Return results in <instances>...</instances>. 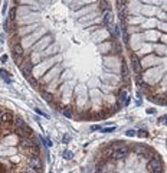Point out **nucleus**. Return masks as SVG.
<instances>
[{
  "instance_id": "nucleus-1",
  "label": "nucleus",
  "mask_w": 167,
  "mask_h": 173,
  "mask_svg": "<svg viewBox=\"0 0 167 173\" xmlns=\"http://www.w3.org/2000/svg\"><path fill=\"white\" fill-rule=\"evenodd\" d=\"M147 169H149L150 173H163V164H161V162L157 157H154V159H151L149 162Z\"/></svg>"
},
{
  "instance_id": "nucleus-2",
  "label": "nucleus",
  "mask_w": 167,
  "mask_h": 173,
  "mask_svg": "<svg viewBox=\"0 0 167 173\" xmlns=\"http://www.w3.org/2000/svg\"><path fill=\"white\" fill-rule=\"evenodd\" d=\"M128 155V147L127 146H118L114 151H112V157L114 159H123Z\"/></svg>"
},
{
  "instance_id": "nucleus-3",
  "label": "nucleus",
  "mask_w": 167,
  "mask_h": 173,
  "mask_svg": "<svg viewBox=\"0 0 167 173\" xmlns=\"http://www.w3.org/2000/svg\"><path fill=\"white\" fill-rule=\"evenodd\" d=\"M131 67H133L134 72H137V74L141 72V62H140V58L137 56V53H131Z\"/></svg>"
},
{
  "instance_id": "nucleus-4",
  "label": "nucleus",
  "mask_w": 167,
  "mask_h": 173,
  "mask_svg": "<svg viewBox=\"0 0 167 173\" xmlns=\"http://www.w3.org/2000/svg\"><path fill=\"white\" fill-rule=\"evenodd\" d=\"M16 134H19L20 137H23V139H28V137H30L32 136V130L25 124L23 127H19V128H16Z\"/></svg>"
},
{
  "instance_id": "nucleus-5",
  "label": "nucleus",
  "mask_w": 167,
  "mask_h": 173,
  "mask_svg": "<svg viewBox=\"0 0 167 173\" xmlns=\"http://www.w3.org/2000/svg\"><path fill=\"white\" fill-rule=\"evenodd\" d=\"M29 167L35 169V170H39L42 167V162L39 157H29Z\"/></svg>"
},
{
  "instance_id": "nucleus-6",
  "label": "nucleus",
  "mask_w": 167,
  "mask_h": 173,
  "mask_svg": "<svg viewBox=\"0 0 167 173\" xmlns=\"http://www.w3.org/2000/svg\"><path fill=\"white\" fill-rule=\"evenodd\" d=\"M112 20H114V15H112V12H111V10L104 12V23H105L107 26H112V25H114V23H112Z\"/></svg>"
},
{
  "instance_id": "nucleus-7",
  "label": "nucleus",
  "mask_w": 167,
  "mask_h": 173,
  "mask_svg": "<svg viewBox=\"0 0 167 173\" xmlns=\"http://www.w3.org/2000/svg\"><path fill=\"white\" fill-rule=\"evenodd\" d=\"M32 67H33V65L30 63V62H25V65H22V72L23 74H25V77H30V74H32Z\"/></svg>"
},
{
  "instance_id": "nucleus-8",
  "label": "nucleus",
  "mask_w": 167,
  "mask_h": 173,
  "mask_svg": "<svg viewBox=\"0 0 167 173\" xmlns=\"http://www.w3.org/2000/svg\"><path fill=\"white\" fill-rule=\"evenodd\" d=\"M0 121L3 124H7V123H12L13 121V114L12 113H3L0 116Z\"/></svg>"
},
{
  "instance_id": "nucleus-9",
  "label": "nucleus",
  "mask_w": 167,
  "mask_h": 173,
  "mask_svg": "<svg viewBox=\"0 0 167 173\" xmlns=\"http://www.w3.org/2000/svg\"><path fill=\"white\" fill-rule=\"evenodd\" d=\"M26 151H28V155H29L30 157H39V147H38V146L28 147Z\"/></svg>"
},
{
  "instance_id": "nucleus-10",
  "label": "nucleus",
  "mask_w": 167,
  "mask_h": 173,
  "mask_svg": "<svg viewBox=\"0 0 167 173\" xmlns=\"http://www.w3.org/2000/svg\"><path fill=\"white\" fill-rule=\"evenodd\" d=\"M22 55H23V46L20 43L13 45V56H22Z\"/></svg>"
},
{
  "instance_id": "nucleus-11",
  "label": "nucleus",
  "mask_w": 167,
  "mask_h": 173,
  "mask_svg": "<svg viewBox=\"0 0 167 173\" xmlns=\"http://www.w3.org/2000/svg\"><path fill=\"white\" fill-rule=\"evenodd\" d=\"M153 102H156V104H160V105H164L166 104V97L164 95H154V97H151L150 98Z\"/></svg>"
},
{
  "instance_id": "nucleus-12",
  "label": "nucleus",
  "mask_w": 167,
  "mask_h": 173,
  "mask_svg": "<svg viewBox=\"0 0 167 173\" xmlns=\"http://www.w3.org/2000/svg\"><path fill=\"white\" fill-rule=\"evenodd\" d=\"M20 144H22L23 147H26V149H28V147H32V146H38V144H36V143H35L30 137H29V139H23Z\"/></svg>"
},
{
  "instance_id": "nucleus-13",
  "label": "nucleus",
  "mask_w": 167,
  "mask_h": 173,
  "mask_svg": "<svg viewBox=\"0 0 167 173\" xmlns=\"http://www.w3.org/2000/svg\"><path fill=\"white\" fill-rule=\"evenodd\" d=\"M125 5H127V2H123V0H118L117 2V7H118V12H124L125 10Z\"/></svg>"
},
{
  "instance_id": "nucleus-14",
  "label": "nucleus",
  "mask_w": 167,
  "mask_h": 173,
  "mask_svg": "<svg viewBox=\"0 0 167 173\" xmlns=\"http://www.w3.org/2000/svg\"><path fill=\"white\" fill-rule=\"evenodd\" d=\"M127 98H128V95H127L125 90H121V91H120V102H121V104H125Z\"/></svg>"
},
{
  "instance_id": "nucleus-15",
  "label": "nucleus",
  "mask_w": 167,
  "mask_h": 173,
  "mask_svg": "<svg viewBox=\"0 0 167 173\" xmlns=\"http://www.w3.org/2000/svg\"><path fill=\"white\" fill-rule=\"evenodd\" d=\"M62 114H63L66 118H71V117H72V111H71V108H69V107L63 108V110H62Z\"/></svg>"
},
{
  "instance_id": "nucleus-16",
  "label": "nucleus",
  "mask_w": 167,
  "mask_h": 173,
  "mask_svg": "<svg viewBox=\"0 0 167 173\" xmlns=\"http://www.w3.org/2000/svg\"><path fill=\"white\" fill-rule=\"evenodd\" d=\"M135 151H137L138 155H143V153H146V151H147V147L146 146H137L135 147Z\"/></svg>"
},
{
  "instance_id": "nucleus-17",
  "label": "nucleus",
  "mask_w": 167,
  "mask_h": 173,
  "mask_svg": "<svg viewBox=\"0 0 167 173\" xmlns=\"http://www.w3.org/2000/svg\"><path fill=\"white\" fill-rule=\"evenodd\" d=\"M13 123H15L16 128H19V127H23V125H25V121H23L22 118H16V121H13Z\"/></svg>"
},
{
  "instance_id": "nucleus-18",
  "label": "nucleus",
  "mask_w": 167,
  "mask_h": 173,
  "mask_svg": "<svg viewBox=\"0 0 167 173\" xmlns=\"http://www.w3.org/2000/svg\"><path fill=\"white\" fill-rule=\"evenodd\" d=\"M63 159H66V160H69V159H72V151H69V150L63 151Z\"/></svg>"
},
{
  "instance_id": "nucleus-19",
  "label": "nucleus",
  "mask_w": 167,
  "mask_h": 173,
  "mask_svg": "<svg viewBox=\"0 0 167 173\" xmlns=\"http://www.w3.org/2000/svg\"><path fill=\"white\" fill-rule=\"evenodd\" d=\"M15 62H16V65H19V67H22V62H23L22 56H15Z\"/></svg>"
},
{
  "instance_id": "nucleus-20",
  "label": "nucleus",
  "mask_w": 167,
  "mask_h": 173,
  "mask_svg": "<svg viewBox=\"0 0 167 173\" xmlns=\"http://www.w3.org/2000/svg\"><path fill=\"white\" fill-rule=\"evenodd\" d=\"M128 77V71H127V67L123 65V78H127Z\"/></svg>"
},
{
  "instance_id": "nucleus-21",
  "label": "nucleus",
  "mask_w": 167,
  "mask_h": 173,
  "mask_svg": "<svg viewBox=\"0 0 167 173\" xmlns=\"http://www.w3.org/2000/svg\"><path fill=\"white\" fill-rule=\"evenodd\" d=\"M100 5H101V9H102L104 12H107V9H108V6H107V5H108V3H107V2H101ZM108 10H110V9H108Z\"/></svg>"
},
{
  "instance_id": "nucleus-22",
  "label": "nucleus",
  "mask_w": 167,
  "mask_h": 173,
  "mask_svg": "<svg viewBox=\"0 0 167 173\" xmlns=\"http://www.w3.org/2000/svg\"><path fill=\"white\" fill-rule=\"evenodd\" d=\"M15 15H16V9H12L10 10V15H9V20H13L15 19Z\"/></svg>"
},
{
  "instance_id": "nucleus-23",
  "label": "nucleus",
  "mask_w": 167,
  "mask_h": 173,
  "mask_svg": "<svg viewBox=\"0 0 167 173\" xmlns=\"http://www.w3.org/2000/svg\"><path fill=\"white\" fill-rule=\"evenodd\" d=\"M43 97H45V100H46V101H52V95H51V94L43 92Z\"/></svg>"
},
{
  "instance_id": "nucleus-24",
  "label": "nucleus",
  "mask_w": 167,
  "mask_h": 173,
  "mask_svg": "<svg viewBox=\"0 0 167 173\" xmlns=\"http://www.w3.org/2000/svg\"><path fill=\"white\" fill-rule=\"evenodd\" d=\"M137 136L143 139V137H146V136H147V133L144 131V130H140V131H138V134H137Z\"/></svg>"
},
{
  "instance_id": "nucleus-25",
  "label": "nucleus",
  "mask_w": 167,
  "mask_h": 173,
  "mask_svg": "<svg viewBox=\"0 0 167 173\" xmlns=\"http://www.w3.org/2000/svg\"><path fill=\"white\" fill-rule=\"evenodd\" d=\"M115 130V127H110V128H102V131L104 133H111V131H114Z\"/></svg>"
},
{
  "instance_id": "nucleus-26",
  "label": "nucleus",
  "mask_w": 167,
  "mask_h": 173,
  "mask_svg": "<svg viewBox=\"0 0 167 173\" xmlns=\"http://www.w3.org/2000/svg\"><path fill=\"white\" fill-rule=\"evenodd\" d=\"M25 173H38V170H35V169H32V167H28V169L25 170Z\"/></svg>"
},
{
  "instance_id": "nucleus-27",
  "label": "nucleus",
  "mask_w": 167,
  "mask_h": 173,
  "mask_svg": "<svg viewBox=\"0 0 167 173\" xmlns=\"http://www.w3.org/2000/svg\"><path fill=\"white\" fill-rule=\"evenodd\" d=\"M128 137H133V136H135V131H134V130H128V131L125 133Z\"/></svg>"
},
{
  "instance_id": "nucleus-28",
  "label": "nucleus",
  "mask_w": 167,
  "mask_h": 173,
  "mask_svg": "<svg viewBox=\"0 0 167 173\" xmlns=\"http://www.w3.org/2000/svg\"><path fill=\"white\" fill-rule=\"evenodd\" d=\"M0 75H2V77H3V78H5V77H6V78H7V77H9V74H7V72H6V71H5V69H0Z\"/></svg>"
},
{
  "instance_id": "nucleus-29",
  "label": "nucleus",
  "mask_w": 167,
  "mask_h": 173,
  "mask_svg": "<svg viewBox=\"0 0 167 173\" xmlns=\"http://www.w3.org/2000/svg\"><path fill=\"white\" fill-rule=\"evenodd\" d=\"M0 61H2V62H6V61H7V56H6V55H3V56H0Z\"/></svg>"
}]
</instances>
